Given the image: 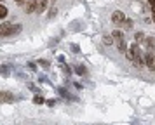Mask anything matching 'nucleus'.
Masks as SVG:
<instances>
[{
  "label": "nucleus",
  "mask_w": 155,
  "mask_h": 125,
  "mask_svg": "<svg viewBox=\"0 0 155 125\" xmlns=\"http://www.w3.org/2000/svg\"><path fill=\"white\" fill-rule=\"evenodd\" d=\"M112 37H113V40H115V43H117V47H119V50L120 52H126V40H124V33L120 31V30H115L112 33Z\"/></svg>",
  "instance_id": "1"
},
{
  "label": "nucleus",
  "mask_w": 155,
  "mask_h": 125,
  "mask_svg": "<svg viewBox=\"0 0 155 125\" xmlns=\"http://www.w3.org/2000/svg\"><path fill=\"white\" fill-rule=\"evenodd\" d=\"M11 31H12V24H11V23L5 21V23L0 24V37H9Z\"/></svg>",
  "instance_id": "2"
},
{
  "label": "nucleus",
  "mask_w": 155,
  "mask_h": 125,
  "mask_svg": "<svg viewBox=\"0 0 155 125\" xmlns=\"http://www.w3.org/2000/svg\"><path fill=\"white\" fill-rule=\"evenodd\" d=\"M112 21L115 24H122V23L126 21V16H124V12H120V11H115V12L112 14Z\"/></svg>",
  "instance_id": "3"
},
{
  "label": "nucleus",
  "mask_w": 155,
  "mask_h": 125,
  "mask_svg": "<svg viewBox=\"0 0 155 125\" xmlns=\"http://www.w3.org/2000/svg\"><path fill=\"white\" fill-rule=\"evenodd\" d=\"M14 96L11 92H0V103H12Z\"/></svg>",
  "instance_id": "4"
},
{
  "label": "nucleus",
  "mask_w": 155,
  "mask_h": 125,
  "mask_svg": "<svg viewBox=\"0 0 155 125\" xmlns=\"http://www.w3.org/2000/svg\"><path fill=\"white\" fill-rule=\"evenodd\" d=\"M147 66L155 71V54H152V52H148L147 54Z\"/></svg>",
  "instance_id": "5"
},
{
  "label": "nucleus",
  "mask_w": 155,
  "mask_h": 125,
  "mask_svg": "<svg viewBox=\"0 0 155 125\" xmlns=\"http://www.w3.org/2000/svg\"><path fill=\"white\" fill-rule=\"evenodd\" d=\"M45 9H47V2H45V0L37 2V11H40V12H42V11H45Z\"/></svg>",
  "instance_id": "6"
},
{
  "label": "nucleus",
  "mask_w": 155,
  "mask_h": 125,
  "mask_svg": "<svg viewBox=\"0 0 155 125\" xmlns=\"http://www.w3.org/2000/svg\"><path fill=\"white\" fill-rule=\"evenodd\" d=\"M33 11H37V2H28V5H26V12H33Z\"/></svg>",
  "instance_id": "7"
},
{
  "label": "nucleus",
  "mask_w": 155,
  "mask_h": 125,
  "mask_svg": "<svg viewBox=\"0 0 155 125\" xmlns=\"http://www.w3.org/2000/svg\"><path fill=\"white\" fill-rule=\"evenodd\" d=\"M0 73L4 76H9V73H11V69H9L7 64H4V66H0Z\"/></svg>",
  "instance_id": "8"
},
{
  "label": "nucleus",
  "mask_w": 155,
  "mask_h": 125,
  "mask_svg": "<svg viewBox=\"0 0 155 125\" xmlns=\"http://www.w3.org/2000/svg\"><path fill=\"white\" fill-rule=\"evenodd\" d=\"M5 16H7V7H5V5H2V4H0V19H4Z\"/></svg>",
  "instance_id": "9"
},
{
  "label": "nucleus",
  "mask_w": 155,
  "mask_h": 125,
  "mask_svg": "<svg viewBox=\"0 0 155 125\" xmlns=\"http://www.w3.org/2000/svg\"><path fill=\"white\" fill-rule=\"evenodd\" d=\"M33 103L35 104H44V97L42 96H35L33 97Z\"/></svg>",
  "instance_id": "10"
},
{
  "label": "nucleus",
  "mask_w": 155,
  "mask_h": 125,
  "mask_svg": "<svg viewBox=\"0 0 155 125\" xmlns=\"http://www.w3.org/2000/svg\"><path fill=\"white\" fill-rule=\"evenodd\" d=\"M75 71H77L78 75H84V73H85V68H84V66H80V64H78L77 68H75Z\"/></svg>",
  "instance_id": "11"
},
{
  "label": "nucleus",
  "mask_w": 155,
  "mask_h": 125,
  "mask_svg": "<svg viewBox=\"0 0 155 125\" xmlns=\"http://www.w3.org/2000/svg\"><path fill=\"white\" fill-rule=\"evenodd\" d=\"M143 38H145V37H143V33H136V40H138V42H141Z\"/></svg>",
  "instance_id": "12"
},
{
  "label": "nucleus",
  "mask_w": 155,
  "mask_h": 125,
  "mask_svg": "<svg viewBox=\"0 0 155 125\" xmlns=\"http://www.w3.org/2000/svg\"><path fill=\"white\" fill-rule=\"evenodd\" d=\"M40 66H44V68H49V62H47V61H40Z\"/></svg>",
  "instance_id": "13"
},
{
  "label": "nucleus",
  "mask_w": 155,
  "mask_h": 125,
  "mask_svg": "<svg viewBox=\"0 0 155 125\" xmlns=\"http://www.w3.org/2000/svg\"><path fill=\"white\" fill-rule=\"evenodd\" d=\"M47 104H49V106H54V104H56V101H54V99H49V101H47Z\"/></svg>",
  "instance_id": "14"
},
{
  "label": "nucleus",
  "mask_w": 155,
  "mask_h": 125,
  "mask_svg": "<svg viewBox=\"0 0 155 125\" xmlns=\"http://www.w3.org/2000/svg\"><path fill=\"white\" fill-rule=\"evenodd\" d=\"M152 11H153V12H155V2H153V4H152Z\"/></svg>",
  "instance_id": "15"
},
{
  "label": "nucleus",
  "mask_w": 155,
  "mask_h": 125,
  "mask_svg": "<svg viewBox=\"0 0 155 125\" xmlns=\"http://www.w3.org/2000/svg\"><path fill=\"white\" fill-rule=\"evenodd\" d=\"M153 21H155V12H153Z\"/></svg>",
  "instance_id": "16"
},
{
  "label": "nucleus",
  "mask_w": 155,
  "mask_h": 125,
  "mask_svg": "<svg viewBox=\"0 0 155 125\" xmlns=\"http://www.w3.org/2000/svg\"><path fill=\"white\" fill-rule=\"evenodd\" d=\"M18 2H21V0H18Z\"/></svg>",
  "instance_id": "17"
},
{
  "label": "nucleus",
  "mask_w": 155,
  "mask_h": 125,
  "mask_svg": "<svg viewBox=\"0 0 155 125\" xmlns=\"http://www.w3.org/2000/svg\"><path fill=\"white\" fill-rule=\"evenodd\" d=\"M0 2H2V0H0Z\"/></svg>",
  "instance_id": "18"
}]
</instances>
